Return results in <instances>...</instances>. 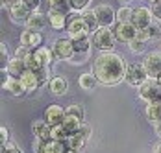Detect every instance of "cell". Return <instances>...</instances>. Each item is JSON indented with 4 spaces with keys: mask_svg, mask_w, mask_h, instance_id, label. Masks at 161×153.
I'll use <instances>...</instances> for the list:
<instances>
[{
    "mask_svg": "<svg viewBox=\"0 0 161 153\" xmlns=\"http://www.w3.org/2000/svg\"><path fill=\"white\" fill-rule=\"evenodd\" d=\"M52 50L56 55V61H70L74 57V45L70 37H61L52 43Z\"/></svg>",
    "mask_w": 161,
    "mask_h": 153,
    "instance_id": "5",
    "label": "cell"
},
{
    "mask_svg": "<svg viewBox=\"0 0 161 153\" xmlns=\"http://www.w3.org/2000/svg\"><path fill=\"white\" fill-rule=\"evenodd\" d=\"M9 54H8V46L4 45H0V65H2V68H8V65H9Z\"/></svg>",
    "mask_w": 161,
    "mask_h": 153,
    "instance_id": "35",
    "label": "cell"
},
{
    "mask_svg": "<svg viewBox=\"0 0 161 153\" xmlns=\"http://www.w3.org/2000/svg\"><path fill=\"white\" fill-rule=\"evenodd\" d=\"M131 17H133V9L128 6L117 9V22H131Z\"/></svg>",
    "mask_w": 161,
    "mask_h": 153,
    "instance_id": "30",
    "label": "cell"
},
{
    "mask_svg": "<svg viewBox=\"0 0 161 153\" xmlns=\"http://www.w3.org/2000/svg\"><path fill=\"white\" fill-rule=\"evenodd\" d=\"M65 153H78L76 150H69V151H65Z\"/></svg>",
    "mask_w": 161,
    "mask_h": 153,
    "instance_id": "46",
    "label": "cell"
},
{
    "mask_svg": "<svg viewBox=\"0 0 161 153\" xmlns=\"http://www.w3.org/2000/svg\"><path fill=\"white\" fill-rule=\"evenodd\" d=\"M158 81H159V83H161V76H159V77H158Z\"/></svg>",
    "mask_w": 161,
    "mask_h": 153,
    "instance_id": "47",
    "label": "cell"
},
{
    "mask_svg": "<svg viewBox=\"0 0 161 153\" xmlns=\"http://www.w3.org/2000/svg\"><path fill=\"white\" fill-rule=\"evenodd\" d=\"M32 133L35 138H41V140H52V125H50L45 118L41 120H35L32 124Z\"/></svg>",
    "mask_w": 161,
    "mask_h": 153,
    "instance_id": "16",
    "label": "cell"
},
{
    "mask_svg": "<svg viewBox=\"0 0 161 153\" xmlns=\"http://www.w3.org/2000/svg\"><path fill=\"white\" fill-rule=\"evenodd\" d=\"M33 153H47V140L35 138L33 140Z\"/></svg>",
    "mask_w": 161,
    "mask_h": 153,
    "instance_id": "38",
    "label": "cell"
},
{
    "mask_svg": "<svg viewBox=\"0 0 161 153\" xmlns=\"http://www.w3.org/2000/svg\"><path fill=\"white\" fill-rule=\"evenodd\" d=\"M30 54H32V50H30V48H26V46H22V45L15 50V57H19V59H26Z\"/></svg>",
    "mask_w": 161,
    "mask_h": 153,
    "instance_id": "39",
    "label": "cell"
},
{
    "mask_svg": "<svg viewBox=\"0 0 161 153\" xmlns=\"http://www.w3.org/2000/svg\"><path fill=\"white\" fill-rule=\"evenodd\" d=\"M69 150V140H47V153H65Z\"/></svg>",
    "mask_w": 161,
    "mask_h": 153,
    "instance_id": "24",
    "label": "cell"
},
{
    "mask_svg": "<svg viewBox=\"0 0 161 153\" xmlns=\"http://www.w3.org/2000/svg\"><path fill=\"white\" fill-rule=\"evenodd\" d=\"M148 2H150V4H152V2H156V0H148Z\"/></svg>",
    "mask_w": 161,
    "mask_h": 153,
    "instance_id": "48",
    "label": "cell"
},
{
    "mask_svg": "<svg viewBox=\"0 0 161 153\" xmlns=\"http://www.w3.org/2000/svg\"><path fill=\"white\" fill-rule=\"evenodd\" d=\"M148 79V72L145 68V63H130L126 65V76L124 81L131 87H139L141 83H145Z\"/></svg>",
    "mask_w": 161,
    "mask_h": 153,
    "instance_id": "4",
    "label": "cell"
},
{
    "mask_svg": "<svg viewBox=\"0 0 161 153\" xmlns=\"http://www.w3.org/2000/svg\"><path fill=\"white\" fill-rule=\"evenodd\" d=\"M93 74L97 76L98 83L106 87L119 85L126 76V63L117 52H100L93 61Z\"/></svg>",
    "mask_w": 161,
    "mask_h": 153,
    "instance_id": "1",
    "label": "cell"
},
{
    "mask_svg": "<svg viewBox=\"0 0 161 153\" xmlns=\"http://www.w3.org/2000/svg\"><path fill=\"white\" fill-rule=\"evenodd\" d=\"M65 111H67V114H69V116H74V118H78V120H83V114H85V113H83V107L78 105V103L69 105Z\"/></svg>",
    "mask_w": 161,
    "mask_h": 153,
    "instance_id": "32",
    "label": "cell"
},
{
    "mask_svg": "<svg viewBox=\"0 0 161 153\" xmlns=\"http://www.w3.org/2000/svg\"><path fill=\"white\" fill-rule=\"evenodd\" d=\"M47 17H48V24H50V28H52V30H56V31L67 30V26H69V15H67V13L48 9Z\"/></svg>",
    "mask_w": 161,
    "mask_h": 153,
    "instance_id": "14",
    "label": "cell"
},
{
    "mask_svg": "<svg viewBox=\"0 0 161 153\" xmlns=\"http://www.w3.org/2000/svg\"><path fill=\"white\" fill-rule=\"evenodd\" d=\"M89 138H91V127H89L87 124H83L80 129L69 138V146H70V150L80 151V150L85 148V144L89 142Z\"/></svg>",
    "mask_w": 161,
    "mask_h": 153,
    "instance_id": "11",
    "label": "cell"
},
{
    "mask_svg": "<svg viewBox=\"0 0 161 153\" xmlns=\"http://www.w3.org/2000/svg\"><path fill=\"white\" fill-rule=\"evenodd\" d=\"M24 26L28 28V30H35V31H43L48 24V17L43 15L41 11H32L30 17H28V20L24 22Z\"/></svg>",
    "mask_w": 161,
    "mask_h": 153,
    "instance_id": "15",
    "label": "cell"
},
{
    "mask_svg": "<svg viewBox=\"0 0 161 153\" xmlns=\"http://www.w3.org/2000/svg\"><path fill=\"white\" fill-rule=\"evenodd\" d=\"M48 89L50 92L54 94V96H63L65 92H67V79L61 76H54V77H50V81H48Z\"/></svg>",
    "mask_w": 161,
    "mask_h": 153,
    "instance_id": "20",
    "label": "cell"
},
{
    "mask_svg": "<svg viewBox=\"0 0 161 153\" xmlns=\"http://www.w3.org/2000/svg\"><path fill=\"white\" fill-rule=\"evenodd\" d=\"M65 116H67V111H65L61 105H58V103H54V105H48V107L45 109V120L50 124V125H59V124H63Z\"/></svg>",
    "mask_w": 161,
    "mask_h": 153,
    "instance_id": "13",
    "label": "cell"
},
{
    "mask_svg": "<svg viewBox=\"0 0 161 153\" xmlns=\"http://www.w3.org/2000/svg\"><path fill=\"white\" fill-rule=\"evenodd\" d=\"M20 45L30 48V50H35L39 46H43V33L41 31H35V30H22L20 33Z\"/></svg>",
    "mask_w": 161,
    "mask_h": 153,
    "instance_id": "12",
    "label": "cell"
},
{
    "mask_svg": "<svg viewBox=\"0 0 161 153\" xmlns=\"http://www.w3.org/2000/svg\"><path fill=\"white\" fill-rule=\"evenodd\" d=\"M122 2H130V0H122Z\"/></svg>",
    "mask_w": 161,
    "mask_h": 153,
    "instance_id": "49",
    "label": "cell"
},
{
    "mask_svg": "<svg viewBox=\"0 0 161 153\" xmlns=\"http://www.w3.org/2000/svg\"><path fill=\"white\" fill-rule=\"evenodd\" d=\"M91 41H93V46L100 50V52H113V46H115V33H113L111 28H98L97 31L91 33Z\"/></svg>",
    "mask_w": 161,
    "mask_h": 153,
    "instance_id": "2",
    "label": "cell"
},
{
    "mask_svg": "<svg viewBox=\"0 0 161 153\" xmlns=\"http://www.w3.org/2000/svg\"><path fill=\"white\" fill-rule=\"evenodd\" d=\"M146 30H148V37H150V39H159L161 37V26L158 24V20L152 22L150 28H146Z\"/></svg>",
    "mask_w": 161,
    "mask_h": 153,
    "instance_id": "36",
    "label": "cell"
},
{
    "mask_svg": "<svg viewBox=\"0 0 161 153\" xmlns=\"http://www.w3.org/2000/svg\"><path fill=\"white\" fill-rule=\"evenodd\" d=\"M89 4H91V0H70V6H72V11H74V13L85 11Z\"/></svg>",
    "mask_w": 161,
    "mask_h": 153,
    "instance_id": "33",
    "label": "cell"
},
{
    "mask_svg": "<svg viewBox=\"0 0 161 153\" xmlns=\"http://www.w3.org/2000/svg\"><path fill=\"white\" fill-rule=\"evenodd\" d=\"M2 153H22L20 148H17L13 142H8L6 146H2Z\"/></svg>",
    "mask_w": 161,
    "mask_h": 153,
    "instance_id": "41",
    "label": "cell"
},
{
    "mask_svg": "<svg viewBox=\"0 0 161 153\" xmlns=\"http://www.w3.org/2000/svg\"><path fill=\"white\" fill-rule=\"evenodd\" d=\"M67 31H69V37L70 39H78V37H87L91 35V31L87 30L83 18H81V13H72V17H69V26H67Z\"/></svg>",
    "mask_w": 161,
    "mask_h": 153,
    "instance_id": "8",
    "label": "cell"
},
{
    "mask_svg": "<svg viewBox=\"0 0 161 153\" xmlns=\"http://www.w3.org/2000/svg\"><path fill=\"white\" fill-rule=\"evenodd\" d=\"M9 140V131L8 127H0V146H6Z\"/></svg>",
    "mask_w": 161,
    "mask_h": 153,
    "instance_id": "42",
    "label": "cell"
},
{
    "mask_svg": "<svg viewBox=\"0 0 161 153\" xmlns=\"http://www.w3.org/2000/svg\"><path fill=\"white\" fill-rule=\"evenodd\" d=\"M2 89H6L9 94H13V96H22V94L26 92L24 87H22V83H20V79H19V77H13V76H9L8 83H6Z\"/></svg>",
    "mask_w": 161,
    "mask_h": 153,
    "instance_id": "23",
    "label": "cell"
},
{
    "mask_svg": "<svg viewBox=\"0 0 161 153\" xmlns=\"http://www.w3.org/2000/svg\"><path fill=\"white\" fill-rule=\"evenodd\" d=\"M22 2L30 11H39V8H41V0H22Z\"/></svg>",
    "mask_w": 161,
    "mask_h": 153,
    "instance_id": "40",
    "label": "cell"
},
{
    "mask_svg": "<svg viewBox=\"0 0 161 153\" xmlns=\"http://www.w3.org/2000/svg\"><path fill=\"white\" fill-rule=\"evenodd\" d=\"M81 18H83L87 30L91 31V33L100 28V26H98V18H97V15H95V9H85V11H81Z\"/></svg>",
    "mask_w": 161,
    "mask_h": 153,
    "instance_id": "25",
    "label": "cell"
},
{
    "mask_svg": "<svg viewBox=\"0 0 161 153\" xmlns=\"http://www.w3.org/2000/svg\"><path fill=\"white\" fill-rule=\"evenodd\" d=\"M35 76H37V81H39V87H43L45 83L50 81V66H41L35 72Z\"/></svg>",
    "mask_w": 161,
    "mask_h": 153,
    "instance_id": "31",
    "label": "cell"
},
{
    "mask_svg": "<svg viewBox=\"0 0 161 153\" xmlns=\"http://www.w3.org/2000/svg\"><path fill=\"white\" fill-rule=\"evenodd\" d=\"M143 63H145V68L148 72V77L158 79L161 76V50H154V52L146 54Z\"/></svg>",
    "mask_w": 161,
    "mask_h": 153,
    "instance_id": "10",
    "label": "cell"
},
{
    "mask_svg": "<svg viewBox=\"0 0 161 153\" xmlns=\"http://www.w3.org/2000/svg\"><path fill=\"white\" fill-rule=\"evenodd\" d=\"M48 2V9L54 11H61V13H72V6H70V0H47Z\"/></svg>",
    "mask_w": 161,
    "mask_h": 153,
    "instance_id": "26",
    "label": "cell"
},
{
    "mask_svg": "<svg viewBox=\"0 0 161 153\" xmlns=\"http://www.w3.org/2000/svg\"><path fill=\"white\" fill-rule=\"evenodd\" d=\"M81 125H83V120H78V118H74V116H69V114L65 116V120H63V127L69 131V133H70V137H72V135H74V133L80 129Z\"/></svg>",
    "mask_w": 161,
    "mask_h": 153,
    "instance_id": "28",
    "label": "cell"
},
{
    "mask_svg": "<svg viewBox=\"0 0 161 153\" xmlns=\"http://www.w3.org/2000/svg\"><path fill=\"white\" fill-rule=\"evenodd\" d=\"M154 131H156V135L161 138V122H158V124H154Z\"/></svg>",
    "mask_w": 161,
    "mask_h": 153,
    "instance_id": "44",
    "label": "cell"
},
{
    "mask_svg": "<svg viewBox=\"0 0 161 153\" xmlns=\"http://www.w3.org/2000/svg\"><path fill=\"white\" fill-rule=\"evenodd\" d=\"M32 52H33V55H35V59L41 63V66H50L52 63L56 61L52 46H39V48H35Z\"/></svg>",
    "mask_w": 161,
    "mask_h": 153,
    "instance_id": "17",
    "label": "cell"
},
{
    "mask_svg": "<svg viewBox=\"0 0 161 153\" xmlns=\"http://www.w3.org/2000/svg\"><path fill=\"white\" fill-rule=\"evenodd\" d=\"M137 94L139 98L150 103V102H161V83L154 77H148L145 83H141L137 87Z\"/></svg>",
    "mask_w": 161,
    "mask_h": 153,
    "instance_id": "3",
    "label": "cell"
},
{
    "mask_svg": "<svg viewBox=\"0 0 161 153\" xmlns=\"http://www.w3.org/2000/svg\"><path fill=\"white\" fill-rule=\"evenodd\" d=\"M78 83H80L81 89H85V91H93V89L98 85V79H97V76L91 72V74H81V76L78 77Z\"/></svg>",
    "mask_w": 161,
    "mask_h": 153,
    "instance_id": "27",
    "label": "cell"
},
{
    "mask_svg": "<svg viewBox=\"0 0 161 153\" xmlns=\"http://www.w3.org/2000/svg\"><path fill=\"white\" fill-rule=\"evenodd\" d=\"M145 116L148 118V122H152V124L161 122V102H150V103H146Z\"/></svg>",
    "mask_w": 161,
    "mask_h": 153,
    "instance_id": "21",
    "label": "cell"
},
{
    "mask_svg": "<svg viewBox=\"0 0 161 153\" xmlns=\"http://www.w3.org/2000/svg\"><path fill=\"white\" fill-rule=\"evenodd\" d=\"M20 79V83H22V87H24V91L26 92H33L35 89H39V81H37V76H35V72L33 70H26L22 76L19 77Z\"/></svg>",
    "mask_w": 161,
    "mask_h": 153,
    "instance_id": "19",
    "label": "cell"
},
{
    "mask_svg": "<svg viewBox=\"0 0 161 153\" xmlns=\"http://www.w3.org/2000/svg\"><path fill=\"white\" fill-rule=\"evenodd\" d=\"M30 13H32V11L24 6V2H19L13 8H9V17H11L15 22H26L28 17H30Z\"/></svg>",
    "mask_w": 161,
    "mask_h": 153,
    "instance_id": "18",
    "label": "cell"
},
{
    "mask_svg": "<svg viewBox=\"0 0 161 153\" xmlns=\"http://www.w3.org/2000/svg\"><path fill=\"white\" fill-rule=\"evenodd\" d=\"M26 70H28L26 61H24V59H19V57H13V59L9 61V65H8V72L13 77H20Z\"/></svg>",
    "mask_w": 161,
    "mask_h": 153,
    "instance_id": "22",
    "label": "cell"
},
{
    "mask_svg": "<svg viewBox=\"0 0 161 153\" xmlns=\"http://www.w3.org/2000/svg\"><path fill=\"white\" fill-rule=\"evenodd\" d=\"M95 15L98 18V26L102 28H111L117 24V11L109 4H98L95 8Z\"/></svg>",
    "mask_w": 161,
    "mask_h": 153,
    "instance_id": "7",
    "label": "cell"
},
{
    "mask_svg": "<svg viewBox=\"0 0 161 153\" xmlns=\"http://www.w3.org/2000/svg\"><path fill=\"white\" fill-rule=\"evenodd\" d=\"M70 133L63 127V124L59 125H52V140H69Z\"/></svg>",
    "mask_w": 161,
    "mask_h": 153,
    "instance_id": "29",
    "label": "cell"
},
{
    "mask_svg": "<svg viewBox=\"0 0 161 153\" xmlns=\"http://www.w3.org/2000/svg\"><path fill=\"white\" fill-rule=\"evenodd\" d=\"M152 153H161V140L154 144V148H152Z\"/></svg>",
    "mask_w": 161,
    "mask_h": 153,
    "instance_id": "45",
    "label": "cell"
},
{
    "mask_svg": "<svg viewBox=\"0 0 161 153\" xmlns=\"http://www.w3.org/2000/svg\"><path fill=\"white\" fill-rule=\"evenodd\" d=\"M128 46H130V50H131L133 54H143L146 45H145V41H141V39H137V37H135V39H133Z\"/></svg>",
    "mask_w": 161,
    "mask_h": 153,
    "instance_id": "34",
    "label": "cell"
},
{
    "mask_svg": "<svg viewBox=\"0 0 161 153\" xmlns=\"http://www.w3.org/2000/svg\"><path fill=\"white\" fill-rule=\"evenodd\" d=\"M150 9H152V15H154V18H156L158 22H161V0L152 2V4H150Z\"/></svg>",
    "mask_w": 161,
    "mask_h": 153,
    "instance_id": "37",
    "label": "cell"
},
{
    "mask_svg": "<svg viewBox=\"0 0 161 153\" xmlns=\"http://www.w3.org/2000/svg\"><path fill=\"white\" fill-rule=\"evenodd\" d=\"M19 2H22V0H2V6H4L6 9H9V8H13V6L19 4Z\"/></svg>",
    "mask_w": 161,
    "mask_h": 153,
    "instance_id": "43",
    "label": "cell"
},
{
    "mask_svg": "<svg viewBox=\"0 0 161 153\" xmlns=\"http://www.w3.org/2000/svg\"><path fill=\"white\" fill-rule=\"evenodd\" d=\"M154 20H156V18L152 15V9H150V8L141 6V8H135V9H133L131 22H133V26H135L137 30H146V28H150V24H152Z\"/></svg>",
    "mask_w": 161,
    "mask_h": 153,
    "instance_id": "9",
    "label": "cell"
},
{
    "mask_svg": "<svg viewBox=\"0 0 161 153\" xmlns=\"http://www.w3.org/2000/svg\"><path fill=\"white\" fill-rule=\"evenodd\" d=\"M113 33H115V39H117L119 43L130 45V43L137 37L139 30L133 26V22H117V24L113 26Z\"/></svg>",
    "mask_w": 161,
    "mask_h": 153,
    "instance_id": "6",
    "label": "cell"
}]
</instances>
